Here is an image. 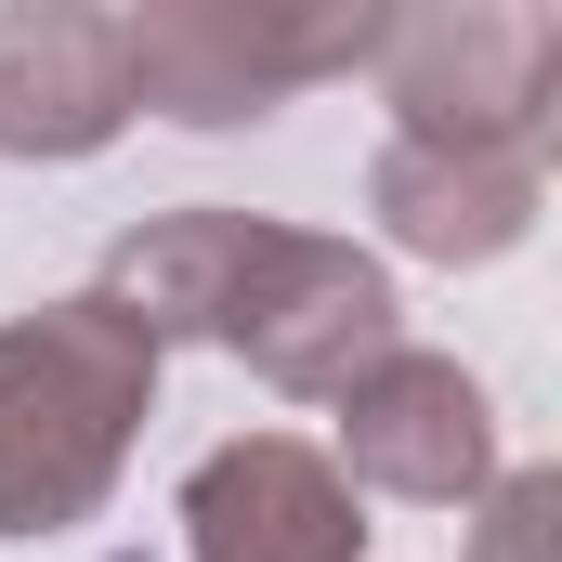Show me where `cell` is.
Instances as JSON below:
<instances>
[{
	"label": "cell",
	"instance_id": "obj_1",
	"mask_svg": "<svg viewBox=\"0 0 562 562\" xmlns=\"http://www.w3.org/2000/svg\"><path fill=\"white\" fill-rule=\"evenodd\" d=\"M105 301L157 353L170 340H223L249 380H276L301 406H340L406 340V301L353 236H301V223H262V210H170V223L119 236Z\"/></svg>",
	"mask_w": 562,
	"mask_h": 562
},
{
	"label": "cell",
	"instance_id": "obj_2",
	"mask_svg": "<svg viewBox=\"0 0 562 562\" xmlns=\"http://www.w3.org/2000/svg\"><path fill=\"white\" fill-rule=\"evenodd\" d=\"M157 406V340L105 288L0 327V537H66L119 497L132 431Z\"/></svg>",
	"mask_w": 562,
	"mask_h": 562
},
{
	"label": "cell",
	"instance_id": "obj_3",
	"mask_svg": "<svg viewBox=\"0 0 562 562\" xmlns=\"http://www.w3.org/2000/svg\"><path fill=\"white\" fill-rule=\"evenodd\" d=\"M367 66H380L393 144L537 157L550 144V92H562V13H537V0H419V13H380Z\"/></svg>",
	"mask_w": 562,
	"mask_h": 562
},
{
	"label": "cell",
	"instance_id": "obj_4",
	"mask_svg": "<svg viewBox=\"0 0 562 562\" xmlns=\"http://www.w3.org/2000/svg\"><path fill=\"white\" fill-rule=\"evenodd\" d=\"M119 53H132V105L183 119V132H249L288 92L367 66L380 13L367 0H327V13H301V0H144V13H119Z\"/></svg>",
	"mask_w": 562,
	"mask_h": 562
},
{
	"label": "cell",
	"instance_id": "obj_5",
	"mask_svg": "<svg viewBox=\"0 0 562 562\" xmlns=\"http://www.w3.org/2000/svg\"><path fill=\"white\" fill-rule=\"evenodd\" d=\"M340 484H380V497H419V510H471L497 484V406L458 353L393 340L353 393H340Z\"/></svg>",
	"mask_w": 562,
	"mask_h": 562
},
{
	"label": "cell",
	"instance_id": "obj_6",
	"mask_svg": "<svg viewBox=\"0 0 562 562\" xmlns=\"http://www.w3.org/2000/svg\"><path fill=\"white\" fill-rule=\"evenodd\" d=\"M183 550L196 562H367V510L301 431H236L183 471Z\"/></svg>",
	"mask_w": 562,
	"mask_h": 562
},
{
	"label": "cell",
	"instance_id": "obj_7",
	"mask_svg": "<svg viewBox=\"0 0 562 562\" xmlns=\"http://www.w3.org/2000/svg\"><path fill=\"white\" fill-rule=\"evenodd\" d=\"M132 132V53L92 0H13L0 13V157H105Z\"/></svg>",
	"mask_w": 562,
	"mask_h": 562
},
{
	"label": "cell",
	"instance_id": "obj_8",
	"mask_svg": "<svg viewBox=\"0 0 562 562\" xmlns=\"http://www.w3.org/2000/svg\"><path fill=\"white\" fill-rule=\"evenodd\" d=\"M537 196H550L537 157H431V144H380V170H367L380 236L419 249V262H510V249L537 236Z\"/></svg>",
	"mask_w": 562,
	"mask_h": 562
},
{
	"label": "cell",
	"instance_id": "obj_9",
	"mask_svg": "<svg viewBox=\"0 0 562 562\" xmlns=\"http://www.w3.org/2000/svg\"><path fill=\"white\" fill-rule=\"evenodd\" d=\"M471 510H484V562H550V537H562V471H497Z\"/></svg>",
	"mask_w": 562,
	"mask_h": 562
}]
</instances>
